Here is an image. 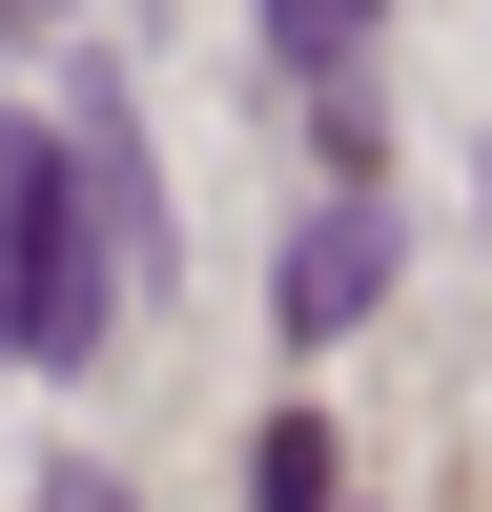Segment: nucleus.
Returning <instances> with one entry per match:
<instances>
[{
    "instance_id": "1",
    "label": "nucleus",
    "mask_w": 492,
    "mask_h": 512,
    "mask_svg": "<svg viewBox=\"0 0 492 512\" xmlns=\"http://www.w3.org/2000/svg\"><path fill=\"white\" fill-rule=\"evenodd\" d=\"M0 205H21V349H103L144 287H123V246H82V123H0Z\"/></svg>"
},
{
    "instance_id": "2",
    "label": "nucleus",
    "mask_w": 492,
    "mask_h": 512,
    "mask_svg": "<svg viewBox=\"0 0 492 512\" xmlns=\"http://www.w3.org/2000/svg\"><path fill=\"white\" fill-rule=\"evenodd\" d=\"M369 308H390V226H369V205H328V226L287 246V328H308V349H349Z\"/></svg>"
},
{
    "instance_id": "3",
    "label": "nucleus",
    "mask_w": 492,
    "mask_h": 512,
    "mask_svg": "<svg viewBox=\"0 0 492 512\" xmlns=\"http://www.w3.org/2000/svg\"><path fill=\"white\" fill-rule=\"evenodd\" d=\"M246 512H328V431H308V410H267V451H246Z\"/></svg>"
},
{
    "instance_id": "4",
    "label": "nucleus",
    "mask_w": 492,
    "mask_h": 512,
    "mask_svg": "<svg viewBox=\"0 0 492 512\" xmlns=\"http://www.w3.org/2000/svg\"><path fill=\"white\" fill-rule=\"evenodd\" d=\"M267 41H287L308 82H349V62H369V0H267Z\"/></svg>"
},
{
    "instance_id": "5",
    "label": "nucleus",
    "mask_w": 492,
    "mask_h": 512,
    "mask_svg": "<svg viewBox=\"0 0 492 512\" xmlns=\"http://www.w3.org/2000/svg\"><path fill=\"white\" fill-rule=\"evenodd\" d=\"M0 369H21V205H0Z\"/></svg>"
},
{
    "instance_id": "6",
    "label": "nucleus",
    "mask_w": 492,
    "mask_h": 512,
    "mask_svg": "<svg viewBox=\"0 0 492 512\" xmlns=\"http://www.w3.org/2000/svg\"><path fill=\"white\" fill-rule=\"evenodd\" d=\"M41 512H123V492H103V472H62V492H41Z\"/></svg>"
}]
</instances>
